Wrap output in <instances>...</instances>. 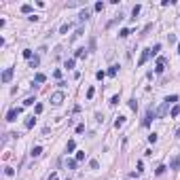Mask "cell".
<instances>
[{"mask_svg":"<svg viewBox=\"0 0 180 180\" xmlns=\"http://www.w3.org/2000/svg\"><path fill=\"white\" fill-rule=\"evenodd\" d=\"M155 117H157V110H152V108H148V110H146V119L142 121V125H144V127H148V125H150V121H152Z\"/></svg>","mask_w":180,"mask_h":180,"instance_id":"3","label":"cell"},{"mask_svg":"<svg viewBox=\"0 0 180 180\" xmlns=\"http://www.w3.org/2000/svg\"><path fill=\"white\" fill-rule=\"evenodd\" d=\"M163 66H165V59H163V57H159V59H157V68H155V72H157V74H161L163 70H165Z\"/></svg>","mask_w":180,"mask_h":180,"instance_id":"6","label":"cell"},{"mask_svg":"<svg viewBox=\"0 0 180 180\" xmlns=\"http://www.w3.org/2000/svg\"><path fill=\"white\" fill-rule=\"evenodd\" d=\"M83 132H85V125H83V123L76 125V134H83Z\"/></svg>","mask_w":180,"mask_h":180,"instance_id":"36","label":"cell"},{"mask_svg":"<svg viewBox=\"0 0 180 180\" xmlns=\"http://www.w3.org/2000/svg\"><path fill=\"white\" fill-rule=\"evenodd\" d=\"M140 9H142L140 4H136V7L132 9V15H134V17H138V15H140Z\"/></svg>","mask_w":180,"mask_h":180,"instance_id":"17","label":"cell"},{"mask_svg":"<svg viewBox=\"0 0 180 180\" xmlns=\"http://www.w3.org/2000/svg\"><path fill=\"white\" fill-rule=\"evenodd\" d=\"M152 55V49H144L142 51V55H140V59H138V66H144L146 62H148V57Z\"/></svg>","mask_w":180,"mask_h":180,"instance_id":"2","label":"cell"},{"mask_svg":"<svg viewBox=\"0 0 180 180\" xmlns=\"http://www.w3.org/2000/svg\"><path fill=\"white\" fill-rule=\"evenodd\" d=\"M34 123H36V117H28V119H26V129H32V127H34Z\"/></svg>","mask_w":180,"mask_h":180,"instance_id":"7","label":"cell"},{"mask_svg":"<svg viewBox=\"0 0 180 180\" xmlns=\"http://www.w3.org/2000/svg\"><path fill=\"white\" fill-rule=\"evenodd\" d=\"M85 53H87L85 49H76V53H74V55H76V57H85Z\"/></svg>","mask_w":180,"mask_h":180,"instance_id":"25","label":"cell"},{"mask_svg":"<svg viewBox=\"0 0 180 180\" xmlns=\"http://www.w3.org/2000/svg\"><path fill=\"white\" fill-rule=\"evenodd\" d=\"M74 64H76V59H66V68H68V70H72Z\"/></svg>","mask_w":180,"mask_h":180,"instance_id":"20","label":"cell"},{"mask_svg":"<svg viewBox=\"0 0 180 180\" xmlns=\"http://www.w3.org/2000/svg\"><path fill=\"white\" fill-rule=\"evenodd\" d=\"M157 51H161V45H155V47H152V55H157Z\"/></svg>","mask_w":180,"mask_h":180,"instance_id":"39","label":"cell"},{"mask_svg":"<svg viewBox=\"0 0 180 180\" xmlns=\"http://www.w3.org/2000/svg\"><path fill=\"white\" fill-rule=\"evenodd\" d=\"M129 34H132V32H129V30H127V28H123V30H121V32H119V36H121V38H127V36H129Z\"/></svg>","mask_w":180,"mask_h":180,"instance_id":"18","label":"cell"},{"mask_svg":"<svg viewBox=\"0 0 180 180\" xmlns=\"http://www.w3.org/2000/svg\"><path fill=\"white\" fill-rule=\"evenodd\" d=\"M11 79H13V68H7V70L2 72V83H9Z\"/></svg>","mask_w":180,"mask_h":180,"instance_id":"5","label":"cell"},{"mask_svg":"<svg viewBox=\"0 0 180 180\" xmlns=\"http://www.w3.org/2000/svg\"><path fill=\"white\" fill-rule=\"evenodd\" d=\"M178 53H180V42H178Z\"/></svg>","mask_w":180,"mask_h":180,"instance_id":"42","label":"cell"},{"mask_svg":"<svg viewBox=\"0 0 180 180\" xmlns=\"http://www.w3.org/2000/svg\"><path fill=\"white\" fill-rule=\"evenodd\" d=\"M34 81H36V83H45V81H47V76H45V74H42V72H36V76H34Z\"/></svg>","mask_w":180,"mask_h":180,"instance_id":"11","label":"cell"},{"mask_svg":"<svg viewBox=\"0 0 180 180\" xmlns=\"http://www.w3.org/2000/svg\"><path fill=\"white\" fill-rule=\"evenodd\" d=\"M34 112L40 114V112H42V104H36V106H34Z\"/></svg>","mask_w":180,"mask_h":180,"instance_id":"37","label":"cell"},{"mask_svg":"<svg viewBox=\"0 0 180 180\" xmlns=\"http://www.w3.org/2000/svg\"><path fill=\"white\" fill-rule=\"evenodd\" d=\"M30 155H32V157H40V155H42V146H34Z\"/></svg>","mask_w":180,"mask_h":180,"instance_id":"8","label":"cell"},{"mask_svg":"<svg viewBox=\"0 0 180 180\" xmlns=\"http://www.w3.org/2000/svg\"><path fill=\"white\" fill-rule=\"evenodd\" d=\"M148 142H150V144L157 142V134H150V136H148Z\"/></svg>","mask_w":180,"mask_h":180,"instance_id":"34","label":"cell"},{"mask_svg":"<svg viewBox=\"0 0 180 180\" xmlns=\"http://www.w3.org/2000/svg\"><path fill=\"white\" fill-rule=\"evenodd\" d=\"M89 165H91V170H97V167H100V163H97V161L93 159V161H91V163H89Z\"/></svg>","mask_w":180,"mask_h":180,"instance_id":"38","label":"cell"},{"mask_svg":"<svg viewBox=\"0 0 180 180\" xmlns=\"http://www.w3.org/2000/svg\"><path fill=\"white\" fill-rule=\"evenodd\" d=\"M93 93H95V89H93V87H89V91H87V100H91Z\"/></svg>","mask_w":180,"mask_h":180,"instance_id":"30","label":"cell"},{"mask_svg":"<svg viewBox=\"0 0 180 180\" xmlns=\"http://www.w3.org/2000/svg\"><path fill=\"white\" fill-rule=\"evenodd\" d=\"M38 64H40V57H38V55H34L30 59V68H38Z\"/></svg>","mask_w":180,"mask_h":180,"instance_id":"9","label":"cell"},{"mask_svg":"<svg viewBox=\"0 0 180 180\" xmlns=\"http://www.w3.org/2000/svg\"><path fill=\"white\" fill-rule=\"evenodd\" d=\"M76 148V142H74V140H68V146H66V152H72Z\"/></svg>","mask_w":180,"mask_h":180,"instance_id":"14","label":"cell"},{"mask_svg":"<svg viewBox=\"0 0 180 180\" xmlns=\"http://www.w3.org/2000/svg\"><path fill=\"white\" fill-rule=\"evenodd\" d=\"M19 112H21V108H13V110H9V112H7V121H9V123H11V121H15Z\"/></svg>","mask_w":180,"mask_h":180,"instance_id":"4","label":"cell"},{"mask_svg":"<svg viewBox=\"0 0 180 180\" xmlns=\"http://www.w3.org/2000/svg\"><path fill=\"white\" fill-rule=\"evenodd\" d=\"M13 174H15V170H13V167H4V176H13Z\"/></svg>","mask_w":180,"mask_h":180,"instance_id":"21","label":"cell"},{"mask_svg":"<svg viewBox=\"0 0 180 180\" xmlns=\"http://www.w3.org/2000/svg\"><path fill=\"white\" fill-rule=\"evenodd\" d=\"M87 19H89V11H83V13H81V21H87Z\"/></svg>","mask_w":180,"mask_h":180,"instance_id":"22","label":"cell"},{"mask_svg":"<svg viewBox=\"0 0 180 180\" xmlns=\"http://www.w3.org/2000/svg\"><path fill=\"white\" fill-rule=\"evenodd\" d=\"M170 114H172V117H178V114H180V106H174Z\"/></svg>","mask_w":180,"mask_h":180,"instance_id":"24","label":"cell"},{"mask_svg":"<svg viewBox=\"0 0 180 180\" xmlns=\"http://www.w3.org/2000/svg\"><path fill=\"white\" fill-rule=\"evenodd\" d=\"M123 125H125V117H119L117 121H114V127H117V129H119V127H123Z\"/></svg>","mask_w":180,"mask_h":180,"instance_id":"15","label":"cell"},{"mask_svg":"<svg viewBox=\"0 0 180 180\" xmlns=\"http://www.w3.org/2000/svg\"><path fill=\"white\" fill-rule=\"evenodd\" d=\"M76 163H79V161H76V159H68V161H66V165H68V170H76Z\"/></svg>","mask_w":180,"mask_h":180,"instance_id":"12","label":"cell"},{"mask_svg":"<svg viewBox=\"0 0 180 180\" xmlns=\"http://www.w3.org/2000/svg\"><path fill=\"white\" fill-rule=\"evenodd\" d=\"M117 72H119V66H110V68L106 70V74H108V76H114Z\"/></svg>","mask_w":180,"mask_h":180,"instance_id":"13","label":"cell"},{"mask_svg":"<svg viewBox=\"0 0 180 180\" xmlns=\"http://www.w3.org/2000/svg\"><path fill=\"white\" fill-rule=\"evenodd\" d=\"M21 13H32V7L30 4H24V7H21Z\"/></svg>","mask_w":180,"mask_h":180,"instance_id":"26","label":"cell"},{"mask_svg":"<svg viewBox=\"0 0 180 180\" xmlns=\"http://www.w3.org/2000/svg\"><path fill=\"white\" fill-rule=\"evenodd\" d=\"M24 57L26 59H32L34 55H32V49H24Z\"/></svg>","mask_w":180,"mask_h":180,"instance_id":"19","label":"cell"},{"mask_svg":"<svg viewBox=\"0 0 180 180\" xmlns=\"http://www.w3.org/2000/svg\"><path fill=\"white\" fill-rule=\"evenodd\" d=\"M176 100H178V95H167V97H165V104L170 106V104H174Z\"/></svg>","mask_w":180,"mask_h":180,"instance_id":"16","label":"cell"},{"mask_svg":"<svg viewBox=\"0 0 180 180\" xmlns=\"http://www.w3.org/2000/svg\"><path fill=\"white\" fill-rule=\"evenodd\" d=\"M93 9H95V11H102V9H104V2H95Z\"/></svg>","mask_w":180,"mask_h":180,"instance_id":"35","label":"cell"},{"mask_svg":"<svg viewBox=\"0 0 180 180\" xmlns=\"http://www.w3.org/2000/svg\"><path fill=\"white\" fill-rule=\"evenodd\" d=\"M170 167H172V170H178V167H180V157H178V155L172 159V165H170Z\"/></svg>","mask_w":180,"mask_h":180,"instance_id":"10","label":"cell"},{"mask_svg":"<svg viewBox=\"0 0 180 180\" xmlns=\"http://www.w3.org/2000/svg\"><path fill=\"white\" fill-rule=\"evenodd\" d=\"M34 97H28V100H24V106H32V104H34Z\"/></svg>","mask_w":180,"mask_h":180,"instance_id":"28","label":"cell"},{"mask_svg":"<svg viewBox=\"0 0 180 180\" xmlns=\"http://www.w3.org/2000/svg\"><path fill=\"white\" fill-rule=\"evenodd\" d=\"M64 100H66V93H64V91H55V93H51V104L53 106H59Z\"/></svg>","mask_w":180,"mask_h":180,"instance_id":"1","label":"cell"},{"mask_svg":"<svg viewBox=\"0 0 180 180\" xmlns=\"http://www.w3.org/2000/svg\"><path fill=\"white\" fill-rule=\"evenodd\" d=\"M165 170H167V167H165V165H159V167H157V170H155V174H157V176H161V174H163V172H165Z\"/></svg>","mask_w":180,"mask_h":180,"instance_id":"23","label":"cell"},{"mask_svg":"<svg viewBox=\"0 0 180 180\" xmlns=\"http://www.w3.org/2000/svg\"><path fill=\"white\" fill-rule=\"evenodd\" d=\"M68 28H70V26H68V24H64L62 28H59V34H66V32H68Z\"/></svg>","mask_w":180,"mask_h":180,"instance_id":"32","label":"cell"},{"mask_svg":"<svg viewBox=\"0 0 180 180\" xmlns=\"http://www.w3.org/2000/svg\"><path fill=\"white\" fill-rule=\"evenodd\" d=\"M176 138H178V140H180V127H178V129H176Z\"/></svg>","mask_w":180,"mask_h":180,"instance_id":"41","label":"cell"},{"mask_svg":"<svg viewBox=\"0 0 180 180\" xmlns=\"http://www.w3.org/2000/svg\"><path fill=\"white\" fill-rule=\"evenodd\" d=\"M129 108H132V110H138V102H136V100H129Z\"/></svg>","mask_w":180,"mask_h":180,"instance_id":"27","label":"cell"},{"mask_svg":"<svg viewBox=\"0 0 180 180\" xmlns=\"http://www.w3.org/2000/svg\"><path fill=\"white\" fill-rule=\"evenodd\" d=\"M83 159H85V152L79 150V152H76V161H83Z\"/></svg>","mask_w":180,"mask_h":180,"instance_id":"31","label":"cell"},{"mask_svg":"<svg viewBox=\"0 0 180 180\" xmlns=\"http://www.w3.org/2000/svg\"><path fill=\"white\" fill-rule=\"evenodd\" d=\"M47 180H57V174H51V176H49Z\"/></svg>","mask_w":180,"mask_h":180,"instance_id":"40","label":"cell"},{"mask_svg":"<svg viewBox=\"0 0 180 180\" xmlns=\"http://www.w3.org/2000/svg\"><path fill=\"white\" fill-rule=\"evenodd\" d=\"M95 76H97V79L102 81V79H104V76H106V72H104V70H97V72H95Z\"/></svg>","mask_w":180,"mask_h":180,"instance_id":"33","label":"cell"},{"mask_svg":"<svg viewBox=\"0 0 180 180\" xmlns=\"http://www.w3.org/2000/svg\"><path fill=\"white\" fill-rule=\"evenodd\" d=\"M119 104V95H112L110 97V106H117Z\"/></svg>","mask_w":180,"mask_h":180,"instance_id":"29","label":"cell"}]
</instances>
